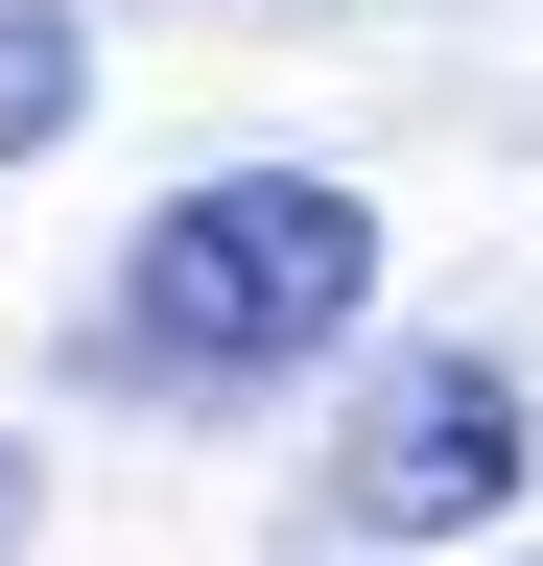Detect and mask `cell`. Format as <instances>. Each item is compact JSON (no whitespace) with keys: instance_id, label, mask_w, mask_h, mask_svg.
<instances>
[{"instance_id":"obj_1","label":"cell","mask_w":543,"mask_h":566,"mask_svg":"<svg viewBox=\"0 0 543 566\" xmlns=\"http://www.w3.org/2000/svg\"><path fill=\"white\" fill-rule=\"evenodd\" d=\"M378 307V212L331 189V166H213V189H166L143 237H118V378H189V401H237V378H284V354H331Z\"/></svg>"},{"instance_id":"obj_2","label":"cell","mask_w":543,"mask_h":566,"mask_svg":"<svg viewBox=\"0 0 543 566\" xmlns=\"http://www.w3.org/2000/svg\"><path fill=\"white\" fill-rule=\"evenodd\" d=\"M543 449H520V378L497 354H401V378L355 401V449H331V520H378V543H426V520H497Z\"/></svg>"},{"instance_id":"obj_3","label":"cell","mask_w":543,"mask_h":566,"mask_svg":"<svg viewBox=\"0 0 543 566\" xmlns=\"http://www.w3.org/2000/svg\"><path fill=\"white\" fill-rule=\"evenodd\" d=\"M72 95H95V48L48 24V0H0V166H24V142H72Z\"/></svg>"},{"instance_id":"obj_4","label":"cell","mask_w":543,"mask_h":566,"mask_svg":"<svg viewBox=\"0 0 543 566\" xmlns=\"http://www.w3.org/2000/svg\"><path fill=\"white\" fill-rule=\"evenodd\" d=\"M0 520H24V449H0Z\"/></svg>"}]
</instances>
